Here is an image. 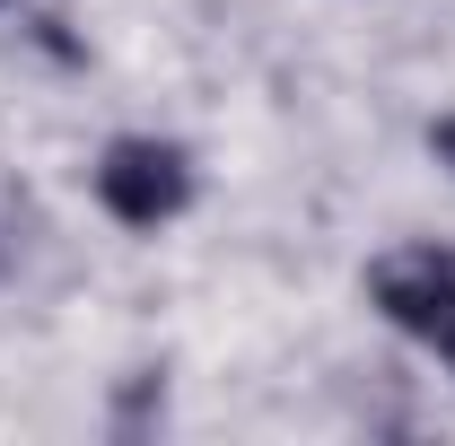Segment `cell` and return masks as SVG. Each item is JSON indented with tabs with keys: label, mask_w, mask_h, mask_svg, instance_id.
Masks as SVG:
<instances>
[{
	"label": "cell",
	"mask_w": 455,
	"mask_h": 446,
	"mask_svg": "<svg viewBox=\"0 0 455 446\" xmlns=\"http://www.w3.org/2000/svg\"><path fill=\"white\" fill-rule=\"evenodd\" d=\"M438 158H447V167H455V123H438Z\"/></svg>",
	"instance_id": "3957f363"
},
{
	"label": "cell",
	"mask_w": 455,
	"mask_h": 446,
	"mask_svg": "<svg viewBox=\"0 0 455 446\" xmlns=\"http://www.w3.org/2000/svg\"><path fill=\"white\" fill-rule=\"evenodd\" d=\"M97 193H106V211L123 227H158L184 211V193H193V175L175 158L167 140H114L106 167H97Z\"/></svg>",
	"instance_id": "6da1fadb"
},
{
	"label": "cell",
	"mask_w": 455,
	"mask_h": 446,
	"mask_svg": "<svg viewBox=\"0 0 455 446\" xmlns=\"http://www.w3.org/2000/svg\"><path fill=\"white\" fill-rule=\"evenodd\" d=\"M438 341H447V359H455V324H447V333H438Z\"/></svg>",
	"instance_id": "277c9868"
},
{
	"label": "cell",
	"mask_w": 455,
	"mask_h": 446,
	"mask_svg": "<svg viewBox=\"0 0 455 446\" xmlns=\"http://www.w3.org/2000/svg\"><path fill=\"white\" fill-rule=\"evenodd\" d=\"M377 307L395 315L403 333H447L455 324V254L438 245H420V254H395V263H377Z\"/></svg>",
	"instance_id": "7a4b0ae2"
}]
</instances>
